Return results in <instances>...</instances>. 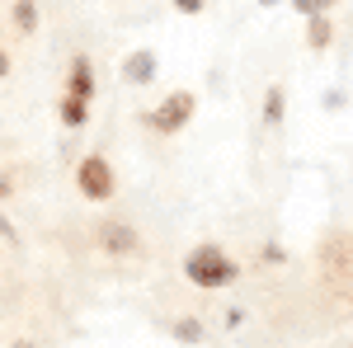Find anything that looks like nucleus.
Segmentation results:
<instances>
[{"instance_id":"1","label":"nucleus","mask_w":353,"mask_h":348,"mask_svg":"<svg viewBox=\"0 0 353 348\" xmlns=\"http://www.w3.org/2000/svg\"><path fill=\"white\" fill-rule=\"evenodd\" d=\"M241 278V264L221 249V245H193L189 254H184V283H193L198 292H221V287H231Z\"/></svg>"},{"instance_id":"2","label":"nucleus","mask_w":353,"mask_h":348,"mask_svg":"<svg viewBox=\"0 0 353 348\" xmlns=\"http://www.w3.org/2000/svg\"><path fill=\"white\" fill-rule=\"evenodd\" d=\"M193 113H198V94H193V90H170L156 108L141 113V123H146L151 132H161V136H174L193 123Z\"/></svg>"},{"instance_id":"15","label":"nucleus","mask_w":353,"mask_h":348,"mask_svg":"<svg viewBox=\"0 0 353 348\" xmlns=\"http://www.w3.org/2000/svg\"><path fill=\"white\" fill-rule=\"evenodd\" d=\"M10 198H14V174L0 170V203H10Z\"/></svg>"},{"instance_id":"7","label":"nucleus","mask_w":353,"mask_h":348,"mask_svg":"<svg viewBox=\"0 0 353 348\" xmlns=\"http://www.w3.org/2000/svg\"><path fill=\"white\" fill-rule=\"evenodd\" d=\"M283 118H288V90L283 85H269L264 90V104H259V123L264 127H283Z\"/></svg>"},{"instance_id":"12","label":"nucleus","mask_w":353,"mask_h":348,"mask_svg":"<svg viewBox=\"0 0 353 348\" xmlns=\"http://www.w3.org/2000/svg\"><path fill=\"white\" fill-rule=\"evenodd\" d=\"M288 5L297 10L301 19H311V14H330V10H334L339 0H288Z\"/></svg>"},{"instance_id":"16","label":"nucleus","mask_w":353,"mask_h":348,"mask_svg":"<svg viewBox=\"0 0 353 348\" xmlns=\"http://www.w3.org/2000/svg\"><path fill=\"white\" fill-rule=\"evenodd\" d=\"M0 240H10V245L19 240V231H14V221H10L5 212H0Z\"/></svg>"},{"instance_id":"17","label":"nucleus","mask_w":353,"mask_h":348,"mask_svg":"<svg viewBox=\"0 0 353 348\" xmlns=\"http://www.w3.org/2000/svg\"><path fill=\"white\" fill-rule=\"evenodd\" d=\"M241 325H245V311H241V306H231V311H226V329H241Z\"/></svg>"},{"instance_id":"19","label":"nucleus","mask_w":353,"mask_h":348,"mask_svg":"<svg viewBox=\"0 0 353 348\" xmlns=\"http://www.w3.org/2000/svg\"><path fill=\"white\" fill-rule=\"evenodd\" d=\"M254 5H264V10H273V5H283V0H254Z\"/></svg>"},{"instance_id":"14","label":"nucleus","mask_w":353,"mask_h":348,"mask_svg":"<svg viewBox=\"0 0 353 348\" xmlns=\"http://www.w3.org/2000/svg\"><path fill=\"white\" fill-rule=\"evenodd\" d=\"M170 5H174L179 14H203V10H208V0H170Z\"/></svg>"},{"instance_id":"8","label":"nucleus","mask_w":353,"mask_h":348,"mask_svg":"<svg viewBox=\"0 0 353 348\" xmlns=\"http://www.w3.org/2000/svg\"><path fill=\"white\" fill-rule=\"evenodd\" d=\"M57 118H61V127L81 132V127H90V104H85V99H71V94H61V104H57Z\"/></svg>"},{"instance_id":"9","label":"nucleus","mask_w":353,"mask_h":348,"mask_svg":"<svg viewBox=\"0 0 353 348\" xmlns=\"http://www.w3.org/2000/svg\"><path fill=\"white\" fill-rule=\"evenodd\" d=\"M330 43H334V24H330V14H311V19H306V48H311V52H325Z\"/></svg>"},{"instance_id":"4","label":"nucleus","mask_w":353,"mask_h":348,"mask_svg":"<svg viewBox=\"0 0 353 348\" xmlns=\"http://www.w3.org/2000/svg\"><path fill=\"white\" fill-rule=\"evenodd\" d=\"M118 76H123V85H132V90H146V85H156V76H161V57L151 52V48H132V52L123 57Z\"/></svg>"},{"instance_id":"3","label":"nucleus","mask_w":353,"mask_h":348,"mask_svg":"<svg viewBox=\"0 0 353 348\" xmlns=\"http://www.w3.org/2000/svg\"><path fill=\"white\" fill-rule=\"evenodd\" d=\"M76 188H81L85 203H113V193H118V170L109 165V156H99V151H90L76 161Z\"/></svg>"},{"instance_id":"5","label":"nucleus","mask_w":353,"mask_h":348,"mask_svg":"<svg viewBox=\"0 0 353 348\" xmlns=\"http://www.w3.org/2000/svg\"><path fill=\"white\" fill-rule=\"evenodd\" d=\"M99 245L109 249L113 259H132V254H141V236H137L132 221H104V226H99Z\"/></svg>"},{"instance_id":"11","label":"nucleus","mask_w":353,"mask_h":348,"mask_svg":"<svg viewBox=\"0 0 353 348\" xmlns=\"http://www.w3.org/2000/svg\"><path fill=\"white\" fill-rule=\"evenodd\" d=\"M10 14H14V28H19V33H33V28H38V0H14Z\"/></svg>"},{"instance_id":"13","label":"nucleus","mask_w":353,"mask_h":348,"mask_svg":"<svg viewBox=\"0 0 353 348\" xmlns=\"http://www.w3.org/2000/svg\"><path fill=\"white\" fill-rule=\"evenodd\" d=\"M259 259H264V264H283V259H288V249H283V245H264V249H259Z\"/></svg>"},{"instance_id":"10","label":"nucleus","mask_w":353,"mask_h":348,"mask_svg":"<svg viewBox=\"0 0 353 348\" xmlns=\"http://www.w3.org/2000/svg\"><path fill=\"white\" fill-rule=\"evenodd\" d=\"M170 334H174L179 344H203V339H208V325L193 320V316H179V320L170 325Z\"/></svg>"},{"instance_id":"6","label":"nucleus","mask_w":353,"mask_h":348,"mask_svg":"<svg viewBox=\"0 0 353 348\" xmlns=\"http://www.w3.org/2000/svg\"><path fill=\"white\" fill-rule=\"evenodd\" d=\"M66 94H71V99H85V104H94V94H99V76H94V61H90V57H71V66H66Z\"/></svg>"},{"instance_id":"20","label":"nucleus","mask_w":353,"mask_h":348,"mask_svg":"<svg viewBox=\"0 0 353 348\" xmlns=\"http://www.w3.org/2000/svg\"><path fill=\"white\" fill-rule=\"evenodd\" d=\"M10 348H33V344H28V339H19V344H10Z\"/></svg>"},{"instance_id":"18","label":"nucleus","mask_w":353,"mask_h":348,"mask_svg":"<svg viewBox=\"0 0 353 348\" xmlns=\"http://www.w3.org/2000/svg\"><path fill=\"white\" fill-rule=\"evenodd\" d=\"M5 76H10V52L0 48V81H5Z\"/></svg>"}]
</instances>
